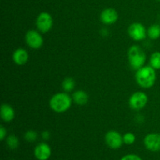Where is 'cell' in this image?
Listing matches in <instances>:
<instances>
[{
	"label": "cell",
	"instance_id": "obj_17",
	"mask_svg": "<svg viewBox=\"0 0 160 160\" xmlns=\"http://www.w3.org/2000/svg\"><path fill=\"white\" fill-rule=\"evenodd\" d=\"M149 64L155 70L160 69V52H155L150 56Z\"/></svg>",
	"mask_w": 160,
	"mask_h": 160
},
{
	"label": "cell",
	"instance_id": "obj_3",
	"mask_svg": "<svg viewBox=\"0 0 160 160\" xmlns=\"http://www.w3.org/2000/svg\"><path fill=\"white\" fill-rule=\"evenodd\" d=\"M128 56L130 67L136 71L143 67L146 61V55L138 45H135L130 47Z\"/></svg>",
	"mask_w": 160,
	"mask_h": 160
},
{
	"label": "cell",
	"instance_id": "obj_1",
	"mask_svg": "<svg viewBox=\"0 0 160 160\" xmlns=\"http://www.w3.org/2000/svg\"><path fill=\"white\" fill-rule=\"evenodd\" d=\"M156 70L151 66H144L138 70L135 73L137 84L143 88H150L153 87L156 81Z\"/></svg>",
	"mask_w": 160,
	"mask_h": 160
},
{
	"label": "cell",
	"instance_id": "obj_6",
	"mask_svg": "<svg viewBox=\"0 0 160 160\" xmlns=\"http://www.w3.org/2000/svg\"><path fill=\"white\" fill-rule=\"evenodd\" d=\"M53 19L50 13L47 12H42L39 14L36 19V27L40 32L48 33L52 28Z\"/></svg>",
	"mask_w": 160,
	"mask_h": 160
},
{
	"label": "cell",
	"instance_id": "obj_18",
	"mask_svg": "<svg viewBox=\"0 0 160 160\" xmlns=\"http://www.w3.org/2000/svg\"><path fill=\"white\" fill-rule=\"evenodd\" d=\"M6 145H7V146L10 149H17L19 147V145H20L18 138L16 135H14V134H11V135L8 136L6 138Z\"/></svg>",
	"mask_w": 160,
	"mask_h": 160
},
{
	"label": "cell",
	"instance_id": "obj_2",
	"mask_svg": "<svg viewBox=\"0 0 160 160\" xmlns=\"http://www.w3.org/2000/svg\"><path fill=\"white\" fill-rule=\"evenodd\" d=\"M73 98L67 92H59L52 96L49 100V106L52 110L57 113H62L70 109Z\"/></svg>",
	"mask_w": 160,
	"mask_h": 160
},
{
	"label": "cell",
	"instance_id": "obj_23",
	"mask_svg": "<svg viewBox=\"0 0 160 160\" xmlns=\"http://www.w3.org/2000/svg\"><path fill=\"white\" fill-rule=\"evenodd\" d=\"M50 137H51V134H50V132L48 131H44L42 133V138L45 141H48L50 138Z\"/></svg>",
	"mask_w": 160,
	"mask_h": 160
},
{
	"label": "cell",
	"instance_id": "obj_11",
	"mask_svg": "<svg viewBox=\"0 0 160 160\" xmlns=\"http://www.w3.org/2000/svg\"><path fill=\"white\" fill-rule=\"evenodd\" d=\"M119 15L117 10L112 8H107L102 11L100 14V20L102 23L106 25H111L118 20Z\"/></svg>",
	"mask_w": 160,
	"mask_h": 160
},
{
	"label": "cell",
	"instance_id": "obj_22",
	"mask_svg": "<svg viewBox=\"0 0 160 160\" xmlns=\"http://www.w3.org/2000/svg\"><path fill=\"white\" fill-rule=\"evenodd\" d=\"M6 134H7V131L2 125H1L0 126V140H4L6 138Z\"/></svg>",
	"mask_w": 160,
	"mask_h": 160
},
{
	"label": "cell",
	"instance_id": "obj_24",
	"mask_svg": "<svg viewBox=\"0 0 160 160\" xmlns=\"http://www.w3.org/2000/svg\"><path fill=\"white\" fill-rule=\"evenodd\" d=\"M157 1H159L160 2V0H157Z\"/></svg>",
	"mask_w": 160,
	"mask_h": 160
},
{
	"label": "cell",
	"instance_id": "obj_10",
	"mask_svg": "<svg viewBox=\"0 0 160 160\" xmlns=\"http://www.w3.org/2000/svg\"><path fill=\"white\" fill-rule=\"evenodd\" d=\"M145 148L151 152H158L160 150V134L151 133L147 134L144 138Z\"/></svg>",
	"mask_w": 160,
	"mask_h": 160
},
{
	"label": "cell",
	"instance_id": "obj_12",
	"mask_svg": "<svg viewBox=\"0 0 160 160\" xmlns=\"http://www.w3.org/2000/svg\"><path fill=\"white\" fill-rule=\"evenodd\" d=\"M12 58L14 63L18 66H23L28 62L29 55L26 49L23 48H19L13 52Z\"/></svg>",
	"mask_w": 160,
	"mask_h": 160
},
{
	"label": "cell",
	"instance_id": "obj_21",
	"mask_svg": "<svg viewBox=\"0 0 160 160\" xmlns=\"http://www.w3.org/2000/svg\"><path fill=\"white\" fill-rule=\"evenodd\" d=\"M120 160H142V159L136 154H128L123 156Z\"/></svg>",
	"mask_w": 160,
	"mask_h": 160
},
{
	"label": "cell",
	"instance_id": "obj_15",
	"mask_svg": "<svg viewBox=\"0 0 160 160\" xmlns=\"http://www.w3.org/2000/svg\"><path fill=\"white\" fill-rule=\"evenodd\" d=\"M147 34L148 37L152 40H156V39L160 38V25L155 23V24L151 25L147 30Z\"/></svg>",
	"mask_w": 160,
	"mask_h": 160
},
{
	"label": "cell",
	"instance_id": "obj_13",
	"mask_svg": "<svg viewBox=\"0 0 160 160\" xmlns=\"http://www.w3.org/2000/svg\"><path fill=\"white\" fill-rule=\"evenodd\" d=\"M1 118L3 121L5 122H11L15 117V111L14 109L9 104L4 103L1 106Z\"/></svg>",
	"mask_w": 160,
	"mask_h": 160
},
{
	"label": "cell",
	"instance_id": "obj_8",
	"mask_svg": "<svg viewBox=\"0 0 160 160\" xmlns=\"http://www.w3.org/2000/svg\"><path fill=\"white\" fill-rule=\"evenodd\" d=\"M106 144L112 149H118L123 144V136L117 131H108L105 135Z\"/></svg>",
	"mask_w": 160,
	"mask_h": 160
},
{
	"label": "cell",
	"instance_id": "obj_20",
	"mask_svg": "<svg viewBox=\"0 0 160 160\" xmlns=\"http://www.w3.org/2000/svg\"><path fill=\"white\" fill-rule=\"evenodd\" d=\"M123 143L126 144V145H133L136 141V136L134 135L133 133H131V132L126 133V134L123 135Z\"/></svg>",
	"mask_w": 160,
	"mask_h": 160
},
{
	"label": "cell",
	"instance_id": "obj_4",
	"mask_svg": "<svg viewBox=\"0 0 160 160\" xmlns=\"http://www.w3.org/2000/svg\"><path fill=\"white\" fill-rule=\"evenodd\" d=\"M25 42L29 48L38 50L44 45V38L40 31L36 30H29L25 34Z\"/></svg>",
	"mask_w": 160,
	"mask_h": 160
},
{
	"label": "cell",
	"instance_id": "obj_7",
	"mask_svg": "<svg viewBox=\"0 0 160 160\" xmlns=\"http://www.w3.org/2000/svg\"><path fill=\"white\" fill-rule=\"evenodd\" d=\"M128 32L131 38L136 42H140L145 39L147 34V30L145 27L139 22L131 23L129 26Z\"/></svg>",
	"mask_w": 160,
	"mask_h": 160
},
{
	"label": "cell",
	"instance_id": "obj_14",
	"mask_svg": "<svg viewBox=\"0 0 160 160\" xmlns=\"http://www.w3.org/2000/svg\"><path fill=\"white\" fill-rule=\"evenodd\" d=\"M88 95L85 91L78 90L72 95L73 101L78 106H84L88 102Z\"/></svg>",
	"mask_w": 160,
	"mask_h": 160
},
{
	"label": "cell",
	"instance_id": "obj_16",
	"mask_svg": "<svg viewBox=\"0 0 160 160\" xmlns=\"http://www.w3.org/2000/svg\"><path fill=\"white\" fill-rule=\"evenodd\" d=\"M62 88L66 92H70L74 89L75 88V81L73 78H66L62 82Z\"/></svg>",
	"mask_w": 160,
	"mask_h": 160
},
{
	"label": "cell",
	"instance_id": "obj_19",
	"mask_svg": "<svg viewBox=\"0 0 160 160\" xmlns=\"http://www.w3.org/2000/svg\"><path fill=\"white\" fill-rule=\"evenodd\" d=\"M24 139L28 142H34L38 139V133L33 130H29L25 132Z\"/></svg>",
	"mask_w": 160,
	"mask_h": 160
},
{
	"label": "cell",
	"instance_id": "obj_5",
	"mask_svg": "<svg viewBox=\"0 0 160 160\" xmlns=\"http://www.w3.org/2000/svg\"><path fill=\"white\" fill-rule=\"evenodd\" d=\"M148 95L143 92H136L133 93L129 98L128 104L133 110L138 111L145 107L148 103Z\"/></svg>",
	"mask_w": 160,
	"mask_h": 160
},
{
	"label": "cell",
	"instance_id": "obj_9",
	"mask_svg": "<svg viewBox=\"0 0 160 160\" xmlns=\"http://www.w3.org/2000/svg\"><path fill=\"white\" fill-rule=\"evenodd\" d=\"M34 155L38 160H48L52 155L51 147L45 142H41L34 148Z\"/></svg>",
	"mask_w": 160,
	"mask_h": 160
}]
</instances>
